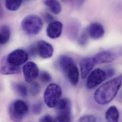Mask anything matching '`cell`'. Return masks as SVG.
<instances>
[{"instance_id":"6da1fadb","label":"cell","mask_w":122,"mask_h":122,"mask_svg":"<svg viewBox=\"0 0 122 122\" xmlns=\"http://www.w3.org/2000/svg\"><path fill=\"white\" fill-rule=\"evenodd\" d=\"M122 86V74L110 80L102 86L96 91L94 99L98 104L105 105L112 101L117 96Z\"/></svg>"},{"instance_id":"7a4b0ae2","label":"cell","mask_w":122,"mask_h":122,"mask_svg":"<svg viewBox=\"0 0 122 122\" xmlns=\"http://www.w3.org/2000/svg\"><path fill=\"white\" fill-rule=\"evenodd\" d=\"M59 66L71 84L76 86L79 81V73L77 66L71 57L63 55L59 60Z\"/></svg>"},{"instance_id":"3957f363","label":"cell","mask_w":122,"mask_h":122,"mask_svg":"<svg viewBox=\"0 0 122 122\" xmlns=\"http://www.w3.org/2000/svg\"><path fill=\"white\" fill-rule=\"evenodd\" d=\"M21 27L26 34L31 36L36 35L42 29L43 21L42 19L37 15H28L22 20Z\"/></svg>"},{"instance_id":"277c9868","label":"cell","mask_w":122,"mask_h":122,"mask_svg":"<svg viewBox=\"0 0 122 122\" xmlns=\"http://www.w3.org/2000/svg\"><path fill=\"white\" fill-rule=\"evenodd\" d=\"M29 107L23 101L16 100L13 101L9 106V115L11 121L21 122L29 112Z\"/></svg>"},{"instance_id":"5b68a950","label":"cell","mask_w":122,"mask_h":122,"mask_svg":"<svg viewBox=\"0 0 122 122\" xmlns=\"http://www.w3.org/2000/svg\"><path fill=\"white\" fill-rule=\"evenodd\" d=\"M62 89L61 87L55 83H51L46 87L44 93V101L49 108L56 107L61 99Z\"/></svg>"},{"instance_id":"8992f818","label":"cell","mask_w":122,"mask_h":122,"mask_svg":"<svg viewBox=\"0 0 122 122\" xmlns=\"http://www.w3.org/2000/svg\"><path fill=\"white\" fill-rule=\"evenodd\" d=\"M107 79V75L105 70L97 68L92 71L88 76L86 86L89 89H92L101 84Z\"/></svg>"},{"instance_id":"52a82bcc","label":"cell","mask_w":122,"mask_h":122,"mask_svg":"<svg viewBox=\"0 0 122 122\" xmlns=\"http://www.w3.org/2000/svg\"><path fill=\"white\" fill-rule=\"evenodd\" d=\"M28 58V54L21 49H17L12 51L6 57L7 61L9 63L18 66L26 63Z\"/></svg>"},{"instance_id":"ba28073f","label":"cell","mask_w":122,"mask_h":122,"mask_svg":"<svg viewBox=\"0 0 122 122\" xmlns=\"http://www.w3.org/2000/svg\"><path fill=\"white\" fill-rule=\"evenodd\" d=\"M24 77L26 82L30 83L39 75V69L37 64L33 62H28L22 67Z\"/></svg>"},{"instance_id":"9c48e42d","label":"cell","mask_w":122,"mask_h":122,"mask_svg":"<svg viewBox=\"0 0 122 122\" xmlns=\"http://www.w3.org/2000/svg\"><path fill=\"white\" fill-rule=\"evenodd\" d=\"M37 54L44 59L51 58L53 54L54 49L51 44L44 41H40L36 44Z\"/></svg>"},{"instance_id":"30bf717a","label":"cell","mask_w":122,"mask_h":122,"mask_svg":"<svg viewBox=\"0 0 122 122\" xmlns=\"http://www.w3.org/2000/svg\"><path fill=\"white\" fill-rule=\"evenodd\" d=\"M0 73L3 75H9L18 74L20 73V66H14L9 63L6 59V57L1 59L0 63Z\"/></svg>"},{"instance_id":"8fae6325","label":"cell","mask_w":122,"mask_h":122,"mask_svg":"<svg viewBox=\"0 0 122 122\" xmlns=\"http://www.w3.org/2000/svg\"><path fill=\"white\" fill-rule=\"evenodd\" d=\"M81 28L80 22L76 19H72L68 21L66 27V34L68 37L71 40H76Z\"/></svg>"},{"instance_id":"7c38bea8","label":"cell","mask_w":122,"mask_h":122,"mask_svg":"<svg viewBox=\"0 0 122 122\" xmlns=\"http://www.w3.org/2000/svg\"><path fill=\"white\" fill-rule=\"evenodd\" d=\"M63 30V24L59 21H54L48 25L46 33L48 36L52 39H55L61 36Z\"/></svg>"},{"instance_id":"4fadbf2b","label":"cell","mask_w":122,"mask_h":122,"mask_svg":"<svg viewBox=\"0 0 122 122\" xmlns=\"http://www.w3.org/2000/svg\"><path fill=\"white\" fill-rule=\"evenodd\" d=\"M87 32L91 38L94 40H99L104 36L105 31L104 26L101 24L94 22L89 26Z\"/></svg>"},{"instance_id":"5bb4252c","label":"cell","mask_w":122,"mask_h":122,"mask_svg":"<svg viewBox=\"0 0 122 122\" xmlns=\"http://www.w3.org/2000/svg\"><path fill=\"white\" fill-rule=\"evenodd\" d=\"M117 57L116 53L110 51H103L97 53L94 58L97 64L110 63L115 61Z\"/></svg>"},{"instance_id":"9a60e30c","label":"cell","mask_w":122,"mask_h":122,"mask_svg":"<svg viewBox=\"0 0 122 122\" xmlns=\"http://www.w3.org/2000/svg\"><path fill=\"white\" fill-rule=\"evenodd\" d=\"M94 58H86L80 63L81 76L83 78H85L93 69L96 64Z\"/></svg>"},{"instance_id":"2e32d148","label":"cell","mask_w":122,"mask_h":122,"mask_svg":"<svg viewBox=\"0 0 122 122\" xmlns=\"http://www.w3.org/2000/svg\"><path fill=\"white\" fill-rule=\"evenodd\" d=\"M107 122H118L119 114L117 108L115 106H111L107 110L105 114Z\"/></svg>"},{"instance_id":"e0dca14e","label":"cell","mask_w":122,"mask_h":122,"mask_svg":"<svg viewBox=\"0 0 122 122\" xmlns=\"http://www.w3.org/2000/svg\"><path fill=\"white\" fill-rule=\"evenodd\" d=\"M11 87L14 92L22 97H26L28 96V88L27 86L20 82H13L11 84Z\"/></svg>"},{"instance_id":"ac0fdd59","label":"cell","mask_w":122,"mask_h":122,"mask_svg":"<svg viewBox=\"0 0 122 122\" xmlns=\"http://www.w3.org/2000/svg\"><path fill=\"white\" fill-rule=\"evenodd\" d=\"M44 3L54 14L57 15L61 12L62 7L61 3L59 1L56 0H48L44 1Z\"/></svg>"},{"instance_id":"d6986e66","label":"cell","mask_w":122,"mask_h":122,"mask_svg":"<svg viewBox=\"0 0 122 122\" xmlns=\"http://www.w3.org/2000/svg\"><path fill=\"white\" fill-rule=\"evenodd\" d=\"M58 112L72 110V105L70 100L67 98H61L56 106Z\"/></svg>"},{"instance_id":"ffe728a7","label":"cell","mask_w":122,"mask_h":122,"mask_svg":"<svg viewBox=\"0 0 122 122\" xmlns=\"http://www.w3.org/2000/svg\"><path fill=\"white\" fill-rule=\"evenodd\" d=\"M11 34L10 29L7 25H3L0 28V42L1 45L7 43L10 38Z\"/></svg>"},{"instance_id":"44dd1931","label":"cell","mask_w":122,"mask_h":122,"mask_svg":"<svg viewBox=\"0 0 122 122\" xmlns=\"http://www.w3.org/2000/svg\"><path fill=\"white\" fill-rule=\"evenodd\" d=\"M22 3L20 0H8L5 1V6L8 10L14 11L20 9Z\"/></svg>"},{"instance_id":"7402d4cb","label":"cell","mask_w":122,"mask_h":122,"mask_svg":"<svg viewBox=\"0 0 122 122\" xmlns=\"http://www.w3.org/2000/svg\"><path fill=\"white\" fill-rule=\"evenodd\" d=\"M72 113H58L57 117L54 118L55 122H71Z\"/></svg>"},{"instance_id":"603a6c76","label":"cell","mask_w":122,"mask_h":122,"mask_svg":"<svg viewBox=\"0 0 122 122\" xmlns=\"http://www.w3.org/2000/svg\"><path fill=\"white\" fill-rule=\"evenodd\" d=\"M40 78L41 80L44 83H49L52 80V77L51 74L46 71H43L40 73Z\"/></svg>"},{"instance_id":"cb8c5ba5","label":"cell","mask_w":122,"mask_h":122,"mask_svg":"<svg viewBox=\"0 0 122 122\" xmlns=\"http://www.w3.org/2000/svg\"><path fill=\"white\" fill-rule=\"evenodd\" d=\"M43 105L41 102L34 104L32 107V112L34 115H39L42 111Z\"/></svg>"},{"instance_id":"d4e9b609","label":"cell","mask_w":122,"mask_h":122,"mask_svg":"<svg viewBox=\"0 0 122 122\" xmlns=\"http://www.w3.org/2000/svg\"><path fill=\"white\" fill-rule=\"evenodd\" d=\"M96 117L92 115H84L79 118L77 122H96Z\"/></svg>"},{"instance_id":"484cf974","label":"cell","mask_w":122,"mask_h":122,"mask_svg":"<svg viewBox=\"0 0 122 122\" xmlns=\"http://www.w3.org/2000/svg\"><path fill=\"white\" fill-rule=\"evenodd\" d=\"M40 86L36 82H33L30 86V93L33 96H36L40 92Z\"/></svg>"},{"instance_id":"4316f807","label":"cell","mask_w":122,"mask_h":122,"mask_svg":"<svg viewBox=\"0 0 122 122\" xmlns=\"http://www.w3.org/2000/svg\"><path fill=\"white\" fill-rule=\"evenodd\" d=\"M88 38L87 34L86 33H83L78 40V43L80 46H85L88 42Z\"/></svg>"},{"instance_id":"83f0119b","label":"cell","mask_w":122,"mask_h":122,"mask_svg":"<svg viewBox=\"0 0 122 122\" xmlns=\"http://www.w3.org/2000/svg\"><path fill=\"white\" fill-rule=\"evenodd\" d=\"M39 122H55L54 118L49 114H46L43 116L40 120Z\"/></svg>"},{"instance_id":"f1b7e54d","label":"cell","mask_w":122,"mask_h":122,"mask_svg":"<svg viewBox=\"0 0 122 122\" xmlns=\"http://www.w3.org/2000/svg\"><path fill=\"white\" fill-rule=\"evenodd\" d=\"M44 17L45 20L47 21V22H49L51 23L52 22L54 21L53 20H54V18L50 14L48 13H46L44 14Z\"/></svg>"},{"instance_id":"f546056e","label":"cell","mask_w":122,"mask_h":122,"mask_svg":"<svg viewBox=\"0 0 122 122\" xmlns=\"http://www.w3.org/2000/svg\"><path fill=\"white\" fill-rule=\"evenodd\" d=\"M107 75V78L111 77L115 73V71L113 68H109L107 69V71H105Z\"/></svg>"}]
</instances>
